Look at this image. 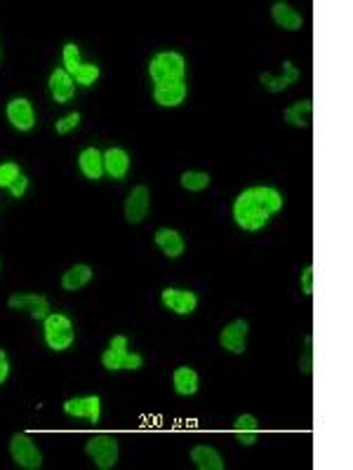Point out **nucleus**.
Listing matches in <instances>:
<instances>
[{
    "label": "nucleus",
    "mask_w": 353,
    "mask_h": 470,
    "mask_svg": "<svg viewBox=\"0 0 353 470\" xmlns=\"http://www.w3.org/2000/svg\"><path fill=\"white\" fill-rule=\"evenodd\" d=\"M78 167L88 179H99L104 174V158H101L97 148H85L81 158H78Z\"/></svg>",
    "instance_id": "22"
},
{
    "label": "nucleus",
    "mask_w": 353,
    "mask_h": 470,
    "mask_svg": "<svg viewBox=\"0 0 353 470\" xmlns=\"http://www.w3.org/2000/svg\"><path fill=\"white\" fill-rule=\"evenodd\" d=\"M101 365H104L108 372L141 370L144 360H141V355H137V352H128V339H125V336H113L111 343H108V350L101 355Z\"/></svg>",
    "instance_id": "3"
},
{
    "label": "nucleus",
    "mask_w": 353,
    "mask_h": 470,
    "mask_svg": "<svg viewBox=\"0 0 353 470\" xmlns=\"http://www.w3.org/2000/svg\"><path fill=\"white\" fill-rule=\"evenodd\" d=\"M10 454L14 459V464L19 468L26 470H38L43 466V454L36 446V442H31V437L26 433H14L10 440Z\"/></svg>",
    "instance_id": "5"
},
{
    "label": "nucleus",
    "mask_w": 353,
    "mask_h": 470,
    "mask_svg": "<svg viewBox=\"0 0 353 470\" xmlns=\"http://www.w3.org/2000/svg\"><path fill=\"white\" fill-rule=\"evenodd\" d=\"M19 177V167L14 162L0 164V188H10V184Z\"/></svg>",
    "instance_id": "28"
},
{
    "label": "nucleus",
    "mask_w": 353,
    "mask_h": 470,
    "mask_svg": "<svg viewBox=\"0 0 353 470\" xmlns=\"http://www.w3.org/2000/svg\"><path fill=\"white\" fill-rule=\"evenodd\" d=\"M184 57L179 52H160L155 54L148 64V73H151L155 85H165V83H177L184 78Z\"/></svg>",
    "instance_id": "2"
},
{
    "label": "nucleus",
    "mask_w": 353,
    "mask_h": 470,
    "mask_svg": "<svg viewBox=\"0 0 353 470\" xmlns=\"http://www.w3.org/2000/svg\"><path fill=\"white\" fill-rule=\"evenodd\" d=\"M311 115H313V101L306 99V101H300V104L290 106L282 118H285V122L295 125V127H309L311 125Z\"/></svg>",
    "instance_id": "24"
},
{
    "label": "nucleus",
    "mask_w": 353,
    "mask_h": 470,
    "mask_svg": "<svg viewBox=\"0 0 353 470\" xmlns=\"http://www.w3.org/2000/svg\"><path fill=\"white\" fill-rule=\"evenodd\" d=\"M282 209V195L273 186L245 188L233 202V219L242 231H262L269 219Z\"/></svg>",
    "instance_id": "1"
},
{
    "label": "nucleus",
    "mask_w": 353,
    "mask_h": 470,
    "mask_svg": "<svg viewBox=\"0 0 353 470\" xmlns=\"http://www.w3.org/2000/svg\"><path fill=\"white\" fill-rule=\"evenodd\" d=\"M26 188H29V179L24 177V174H19L14 182L10 184V193H12V198H21L24 193H26Z\"/></svg>",
    "instance_id": "32"
},
{
    "label": "nucleus",
    "mask_w": 353,
    "mask_h": 470,
    "mask_svg": "<svg viewBox=\"0 0 353 470\" xmlns=\"http://www.w3.org/2000/svg\"><path fill=\"white\" fill-rule=\"evenodd\" d=\"M163 299V306L170 310H175L177 315H188V313L195 310V306H198V296L193 292H188V289H163L160 294Z\"/></svg>",
    "instance_id": "9"
},
{
    "label": "nucleus",
    "mask_w": 353,
    "mask_h": 470,
    "mask_svg": "<svg viewBox=\"0 0 353 470\" xmlns=\"http://www.w3.org/2000/svg\"><path fill=\"white\" fill-rule=\"evenodd\" d=\"M191 461H193V466L200 470H224V461H222V456H219V451L212 449V446H205V444L193 446Z\"/></svg>",
    "instance_id": "20"
},
{
    "label": "nucleus",
    "mask_w": 353,
    "mask_h": 470,
    "mask_svg": "<svg viewBox=\"0 0 353 470\" xmlns=\"http://www.w3.org/2000/svg\"><path fill=\"white\" fill-rule=\"evenodd\" d=\"M76 334H73V325L66 315L61 313H50L45 318V343L52 350H66L73 343Z\"/></svg>",
    "instance_id": "4"
},
{
    "label": "nucleus",
    "mask_w": 353,
    "mask_h": 470,
    "mask_svg": "<svg viewBox=\"0 0 353 470\" xmlns=\"http://www.w3.org/2000/svg\"><path fill=\"white\" fill-rule=\"evenodd\" d=\"M271 17L280 28H285V31H300L304 26L302 14L297 12L290 3H282V0L271 5Z\"/></svg>",
    "instance_id": "15"
},
{
    "label": "nucleus",
    "mask_w": 353,
    "mask_h": 470,
    "mask_svg": "<svg viewBox=\"0 0 353 470\" xmlns=\"http://www.w3.org/2000/svg\"><path fill=\"white\" fill-rule=\"evenodd\" d=\"M78 125H81V115H78V113H71V115H66V118H61V120L54 125V130H57V135H66V132L76 130Z\"/></svg>",
    "instance_id": "29"
},
{
    "label": "nucleus",
    "mask_w": 353,
    "mask_h": 470,
    "mask_svg": "<svg viewBox=\"0 0 353 470\" xmlns=\"http://www.w3.org/2000/svg\"><path fill=\"white\" fill-rule=\"evenodd\" d=\"M179 182H182L186 191L198 193V191H205L210 186V174H205V172H184Z\"/></svg>",
    "instance_id": "25"
},
{
    "label": "nucleus",
    "mask_w": 353,
    "mask_h": 470,
    "mask_svg": "<svg viewBox=\"0 0 353 470\" xmlns=\"http://www.w3.org/2000/svg\"><path fill=\"white\" fill-rule=\"evenodd\" d=\"M302 292H304L306 296L313 294V263L306 266L304 273H302Z\"/></svg>",
    "instance_id": "31"
},
{
    "label": "nucleus",
    "mask_w": 353,
    "mask_h": 470,
    "mask_svg": "<svg viewBox=\"0 0 353 470\" xmlns=\"http://www.w3.org/2000/svg\"><path fill=\"white\" fill-rule=\"evenodd\" d=\"M148 212V188L146 186H135L132 193L128 195L125 202V219L130 224H139Z\"/></svg>",
    "instance_id": "12"
},
{
    "label": "nucleus",
    "mask_w": 353,
    "mask_h": 470,
    "mask_svg": "<svg viewBox=\"0 0 353 470\" xmlns=\"http://www.w3.org/2000/svg\"><path fill=\"white\" fill-rule=\"evenodd\" d=\"M233 433H235V440H238L240 444L252 446L257 442V435H259V423L252 414H240L233 423Z\"/></svg>",
    "instance_id": "17"
},
{
    "label": "nucleus",
    "mask_w": 353,
    "mask_h": 470,
    "mask_svg": "<svg viewBox=\"0 0 353 470\" xmlns=\"http://www.w3.org/2000/svg\"><path fill=\"white\" fill-rule=\"evenodd\" d=\"M302 78V70L292 66V61H282V75L280 78H273L271 73H262L259 75V80H262V85L269 92H282L287 90L290 85L297 83Z\"/></svg>",
    "instance_id": "13"
},
{
    "label": "nucleus",
    "mask_w": 353,
    "mask_h": 470,
    "mask_svg": "<svg viewBox=\"0 0 353 470\" xmlns=\"http://www.w3.org/2000/svg\"><path fill=\"white\" fill-rule=\"evenodd\" d=\"M247 323L245 320H233L231 325H226L219 334V343H222L224 350L233 352V355H240L245 352V341H247Z\"/></svg>",
    "instance_id": "7"
},
{
    "label": "nucleus",
    "mask_w": 353,
    "mask_h": 470,
    "mask_svg": "<svg viewBox=\"0 0 353 470\" xmlns=\"http://www.w3.org/2000/svg\"><path fill=\"white\" fill-rule=\"evenodd\" d=\"M300 372H302L304 376H311V374H313V348H311V346H306L304 355H302V360H300Z\"/></svg>",
    "instance_id": "30"
},
{
    "label": "nucleus",
    "mask_w": 353,
    "mask_h": 470,
    "mask_svg": "<svg viewBox=\"0 0 353 470\" xmlns=\"http://www.w3.org/2000/svg\"><path fill=\"white\" fill-rule=\"evenodd\" d=\"M7 376H10V362H7V352L0 350V383H5Z\"/></svg>",
    "instance_id": "33"
},
{
    "label": "nucleus",
    "mask_w": 353,
    "mask_h": 470,
    "mask_svg": "<svg viewBox=\"0 0 353 470\" xmlns=\"http://www.w3.org/2000/svg\"><path fill=\"white\" fill-rule=\"evenodd\" d=\"M64 412L68 417L76 419H88L90 423L99 421L101 414V400L97 395H88V397H71L64 402Z\"/></svg>",
    "instance_id": "8"
},
{
    "label": "nucleus",
    "mask_w": 353,
    "mask_h": 470,
    "mask_svg": "<svg viewBox=\"0 0 353 470\" xmlns=\"http://www.w3.org/2000/svg\"><path fill=\"white\" fill-rule=\"evenodd\" d=\"M304 343H306V346H313V336H311V334H306V339H304Z\"/></svg>",
    "instance_id": "34"
},
{
    "label": "nucleus",
    "mask_w": 353,
    "mask_h": 470,
    "mask_svg": "<svg viewBox=\"0 0 353 470\" xmlns=\"http://www.w3.org/2000/svg\"><path fill=\"white\" fill-rule=\"evenodd\" d=\"M64 70L68 75H73L78 66H81V52H78V47L73 43H66L64 45Z\"/></svg>",
    "instance_id": "26"
},
{
    "label": "nucleus",
    "mask_w": 353,
    "mask_h": 470,
    "mask_svg": "<svg viewBox=\"0 0 353 470\" xmlns=\"http://www.w3.org/2000/svg\"><path fill=\"white\" fill-rule=\"evenodd\" d=\"M73 75H76V80L81 83V85H94V80L99 78V66H94V64H81Z\"/></svg>",
    "instance_id": "27"
},
{
    "label": "nucleus",
    "mask_w": 353,
    "mask_h": 470,
    "mask_svg": "<svg viewBox=\"0 0 353 470\" xmlns=\"http://www.w3.org/2000/svg\"><path fill=\"white\" fill-rule=\"evenodd\" d=\"M172 383H175L177 393L184 397L198 393V374L191 367H177L175 374H172Z\"/></svg>",
    "instance_id": "21"
},
{
    "label": "nucleus",
    "mask_w": 353,
    "mask_h": 470,
    "mask_svg": "<svg viewBox=\"0 0 353 470\" xmlns=\"http://www.w3.org/2000/svg\"><path fill=\"white\" fill-rule=\"evenodd\" d=\"M92 280V268L85 263H78L73 268H68L64 273V278H61V287L66 289V292H76V289L85 287L88 282Z\"/></svg>",
    "instance_id": "23"
},
{
    "label": "nucleus",
    "mask_w": 353,
    "mask_h": 470,
    "mask_svg": "<svg viewBox=\"0 0 353 470\" xmlns=\"http://www.w3.org/2000/svg\"><path fill=\"white\" fill-rule=\"evenodd\" d=\"M85 451L94 461V466L101 470H108L118 464V442L111 435H94L85 444Z\"/></svg>",
    "instance_id": "6"
},
{
    "label": "nucleus",
    "mask_w": 353,
    "mask_h": 470,
    "mask_svg": "<svg viewBox=\"0 0 353 470\" xmlns=\"http://www.w3.org/2000/svg\"><path fill=\"white\" fill-rule=\"evenodd\" d=\"M155 245H158V247L163 249V254L170 256V258H177V256L184 254V240H182V235H179L177 231H172V229L155 231Z\"/></svg>",
    "instance_id": "18"
},
{
    "label": "nucleus",
    "mask_w": 353,
    "mask_h": 470,
    "mask_svg": "<svg viewBox=\"0 0 353 470\" xmlns=\"http://www.w3.org/2000/svg\"><path fill=\"white\" fill-rule=\"evenodd\" d=\"M10 308H26L31 310V318L34 320H45L50 315V303H47L45 296L41 294H14L7 301Z\"/></svg>",
    "instance_id": "10"
},
{
    "label": "nucleus",
    "mask_w": 353,
    "mask_h": 470,
    "mask_svg": "<svg viewBox=\"0 0 353 470\" xmlns=\"http://www.w3.org/2000/svg\"><path fill=\"white\" fill-rule=\"evenodd\" d=\"M101 158H104V172L111 179H123L128 174L130 158L123 148H108L106 153H101Z\"/></svg>",
    "instance_id": "16"
},
{
    "label": "nucleus",
    "mask_w": 353,
    "mask_h": 470,
    "mask_svg": "<svg viewBox=\"0 0 353 470\" xmlns=\"http://www.w3.org/2000/svg\"><path fill=\"white\" fill-rule=\"evenodd\" d=\"M7 120H10L19 132H29L36 125L34 108H31L29 99H12L7 104Z\"/></svg>",
    "instance_id": "11"
},
{
    "label": "nucleus",
    "mask_w": 353,
    "mask_h": 470,
    "mask_svg": "<svg viewBox=\"0 0 353 470\" xmlns=\"http://www.w3.org/2000/svg\"><path fill=\"white\" fill-rule=\"evenodd\" d=\"M186 92H188V90H186V83H184V80L165 83V85H155L153 99H155V104L172 108V106H179V104H182V101L186 99Z\"/></svg>",
    "instance_id": "14"
},
{
    "label": "nucleus",
    "mask_w": 353,
    "mask_h": 470,
    "mask_svg": "<svg viewBox=\"0 0 353 470\" xmlns=\"http://www.w3.org/2000/svg\"><path fill=\"white\" fill-rule=\"evenodd\" d=\"M50 92L57 104H64L73 97V78H71L64 68H57L50 75Z\"/></svg>",
    "instance_id": "19"
}]
</instances>
